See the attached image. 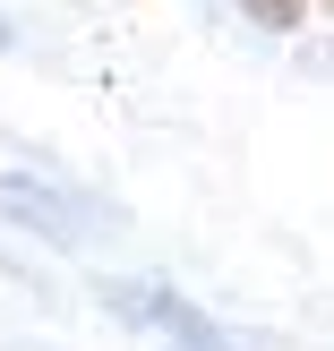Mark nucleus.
<instances>
[{
	"label": "nucleus",
	"mask_w": 334,
	"mask_h": 351,
	"mask_svg": "<svg viewBox=\"0 0 334 351\" xmlns=\"http://www.w3.org/2000/svg\"><path fill=\"white\" fill-rule=\"evenodd\" d=\"M103 308L129 317L137 335H154L163 351H249L232 326H215L206 308H189L180 291H163V283H103Z\"/></svg>",
	"instance_id": "obj_1"
},
{
	"label": "nucleus",
	"mask_w": 334,
	"mask_h": 351,
	"mask_svg": "<svg viewBox=\"0 0 334 351\" xmlns=\"http://www.w3.org/2000/svg\"><path fill=\"white\" fill-rule=\"evenodd\" d=\"M0 215H9L17 232H34V240H60V249H69V240H86V232H95V223H86V206L69 197V189L17 180V171L0 180Z\"/></svg>",
	"instance_id": "obj_2"
},
{
	"label": "nucleus",
	"mask_w": 334,
	"mask_h": 351,
	"mask_svg": "<svg viewBox=\"0 0 334 351\" xmlns=\"http://www.w3.org/2000/svg\"><path fill=\"white\" fill-rule=\"evenodd\" d=\"M240 17H257L266 34H291V26L309 17V0H240Z\"/></svg>",
	"instance_id": "obj_3"
},
{
	"label": "nucleus",
	"mask_w": 334,
	"mask_h": 351,
	"mask_svg": "<svg viewBox=\"0 0 334 351\" xmlns=\"http://www.w3.org/2000/svg\"><path fill=\"white\" fill-rule=\"evenodd\" d=\"M0 51H9V17H0Z\"/></svg>",
	"instance_id": "obj_4"
},
{
	"label": "nucleus",
	"mask_w": 334,
	"mask_h": 351,
	"mask_svg": "<svg viewBox=\"0 0 334 351\" xmlns=\"http://www.w3.org/2000/svg\"><path fill=\"white\" fill-rule=\"evenodd\" d=\"M326 9H334V0H326Z\"/></svg>",
	"instance_id": "obj_5"
}]
</instances>
